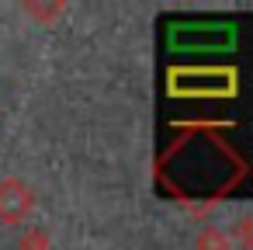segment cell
I'll return each mask as SVG.
<instances>
[{"label":"cell","mask_w":253,"mask_h":250,"mask_svg":"<svg viewBox=\"0 0 253 250\" xmlns=\"http://www.w3.org/2000/svg\"><path fill=\"white\" fill-rule=\"evenodd\" d=\"M32 191L18 181V177H7V181H0V219L4 222H18L28 215L32 208Z\"/></svg>","instance_id":"6da1fadb"},{"label":"cell","mask_w":253,"mask_h":250,"mask_svg":"<svg viewBox=\"0 0 253 250\" xmlns=\"http://www.w3.org/2000/svg\"><path fill=\"white\" fill-rule=\"evenodd\" d=\"M198 247H201V250H225L229 240H222V236H215V233H205V236L198 240Z\"/></svg>","instance_id":"7a4b0ae2"},{"label":"cell","mask_w":253,"mask_h":250,"mask_svg":"<svg viewBox=\"0 0 253 250\" xmlns=\"http://www.w3.org/2000/svg\"><path fill=\"white\" fill-rule=\"evenodd\" d=\"M239 229H243V250H253V219H243Z\"/></svg>","instance_id":"3957f363"}]
</instances>
